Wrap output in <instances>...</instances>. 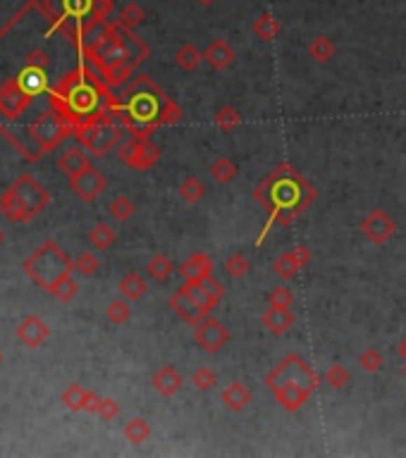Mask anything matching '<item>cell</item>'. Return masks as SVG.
<instances>
[{
    "instance_id": "603a6c76",
    "label": "cell",
    "mask_w": 406,
    "mask_h": 458,
    "mask_svg": "<svg viewBox=\"0 0 406 458\" xmlns=\"http://www.w3.org/2000/svg\"><path fill=\"white\" fill-rule=\"evenodd\" d=\"M120 294H122V299H127V301H139V299H144L146 296V292H148V282L144 280L139 272H127L125 277L120 280Z\"/></svg>"
},
{
    "instance_id": "836d02e7",
    "label": "cell",
    "mask_w": 406,
    "mask_h": 458,
    "mask_svg": "<svg viewBox=\"0 0 406 458\" xmlns=\"http://www.w3.org/2000/svg\"><path fill=\"white\" fill-rule=\"evenodd\" d=\"M349 380H351L349 370H346L344 365H340V363L330 365V368L323 373V382L330 387V389H344V387L349 385Z\"/></svg>"
},
{
    "instance_id": "1f68e13d",
    "label": "cell",
    "mask_w": 406,
    "mask_h": 458,
    "mask_svg": "<svg viewBox=\"0 0 406 458\" xmlns=\"http://www.w3.org/2000/svg\"><path fill=\"white\" fill-rule=\"evenodd\" d=\"M216 124H218V129L220 131H225V134H232V131L237 129V127L241 124V115H239V110L237 108H232V106H223L216 113Z\"/></svg>"
},
{
    "instance_id": "7bdbcfd3",
    "label": "cell",
    "mask_w": 406,
    "mask_h": 458,
    "mask_svg": "<svg viewBox=\"0 0 406 458\" xmlns=\"http://www.w3.org/2000/svg\"><path fill=\"white\" fill-rule=\"evenodd\" d=\"M268 303L275 306V308H292V306H294L292 289H289L287 284H280V287H275L270 292V296H268Z\"/></svg>"
},
{
    "instance_id": "30bf717a",
    "label": "cell",
    "mask_w": 406,
    "mask_h": 458,
    "mask_svg": "<svg viewBox=\"0 0 406 458\" xmlns=\"http://www.w3.org/2000/svg\"><path fill=\"white\" fill-rule=\"evenodd\" d=\"M194 339H196V344H199L206 353H220V351L225 349V346L230 344L232 337H230L227 327H225V324L220 322L218 317L206 315L199 324H196Z\"/></svg>"
},
{
    "instance_id": "d6a6232c",
    "label": "cell",
    "mask_w": 406,
    "mask_h": 458,
    "mask_svg": "<svg viewBox=\"0 0 406 458\" xmlns=\"http://www.w3.org/2000/svg\"><path fill=\"white\" fill-rule=\"evenodd\" d=\"M118 22H120L122 27H127V29H136L139 24H144V22H146V10H144L139 3H127L125 8L120 10Z\"/></svg>"
},
{
    "instance_id": "74e56055",
    "label": "cell",
    "mask_w": 406,
    "mask_h": 458,
    "mask_svg": "<svg viewBox=\"0 0 406 458\" xmlns=\"http://www.w3.org/2000/svg\"><path fill=\"white\" fill-rule=\"evenodd\" d=\"M223 268L232 277V280H241V277L248 275V270H251V263H248V258L244 256V253H232V256L225 260Z\"/></svg>"
},
{
    "instance_id": "f6af8a7d",
    "label": "cell",
    "mask_w": 406,
    "mask_h": 458,
    "mask_svg": "<svg viewBox=\"0 0 406 458\" xmlns=\"http://www.w3.org/2000/svg\"><path fill=\"white\" fill-rule=\"evenodd\" d=\"M101 401H103V399L98 396L96 392H86V399H84V410H86V413H98V408H101Z\"/></svg>"
},
{
    "instance_id": "d590c367",
    "label": "cell",
    "mask_w": 406,
    "mask_h": 458,
    "mask_svg": "<svg viewBox=\"0 0 406 458\" xmlns=\"http://www.w3.org/2000/svg\"><path fill=\"white\" fill-rule=\"evenodd\" d=\"M48 294H53L57 301L67 303V301H72L79 294V284L72 280V275H67V277H62V280H57L53 287H50Z\"/></svg>"
},
{
    "instance_id": "4316f807",
    "label": "cell",
    "mask_w": 406,
    "mask_h": 458,
    "mask_svg": "<svg viewBox=\"0 0 406 458\" xmlns=\"http://www.w3.org/2000/svg\"><path fill=\"white\" fill-rule=\"evenodd\" d=\"M179 196H182L184 203L196 206V203L206 199V187H203V182L196 175H187L182 179V184H179Z\"/></svg>"
},
{
    "instance_id": "cb8c5ba5",
    "label": "cell",
    "mask_w": 406,
    "mask_h": 458,
    "mask_svg": "<svg viewBox=\"0 0 406 458\" xmlns=\"http://www.w3.org/2000/svg\"><path fill=\"white\" fill-rule=\"evenodd\" d=\"M201 62H203V53L199 48H196L194 43H182L177 48V53H175V65L182 69V72H196V69L201 67Z\"/></svg>"
},
{
    "instance_id": "8d00e7d4",
    "label": "cell",
    "mask_w": 406,
    "mask_h": 458,
    "mask_svg": "<svg viewBox=\"0 0 406 458\" xmlns=\"http://www.w3.org/2000/svg\"><path fill=\"white\" fill-rule=\"evenodd\" d=\"M191 385L199 392H211L213 387L218 385V373L213 368H208V365H201V368H196L194 375H191Z\"/></svg>"
},
{
    "instance_id": "4fadbf2b",
    "label": "cell",
    "mask_w": 406,
    "mask_h": 458,
    "mask_svg": "<svg viewBox=\"0 0 406 458\" xmlns=\"http://www.w3.org/2000/svg\"><path fill=\"white\" fill-rule=\"evenodd\" d=\"M167 303H170V308L175 310L184 322L191 324V327H196V324H199L203 317H206V310H203L201 306H199V301L191 296L187 284H182V287H179L177 292L172 294Z\"/></svg>"
},
{
    "instance_id": "7c38bea8",
    "label": "cell",
    "mask_w": 406,
    "mask_h": 458,
    "mask_svg": "<svg viewBox=\"0 0 406 458\" xmlns=\"http://www.w3.org/2000/svg\"><path fill=\"white\" fill-rule=\"evenodd\" d=\"M69 189L77 196L81 203H94L103 191L108 189V179L96 170L94 165H89L86 170H81L79 175L69 177Z\"/></svg>"
},
{
    "instance_id": "83f0119b",
    "label": "cell",
    "mask_w": 406,
    "mask_h": 458,
    "mask_svg": "<svg viewBox=\"0 0 406 458\" xmlns=\"http://www.w3.org/2000/svg\"><path fill=\"white\" fill-rule=\"evenodd\" d=\"M301 268L304 265L299 263L297 260V256H294V251H287V253H282L280 258L272 263V272H275L280 280H284V282H289V280H294V277L299 275L301 272Z\"/></svg>"
},
{
    "instance_id": "ac0fdd59",
    "label": "cell",
    "mask_w": 406,
    "mask_h": 458,
    "mask_svg": "<svg viewBox=\"0 0 406 458\" xmlns=\"http://www.w3.org/2000/svg\"><path fill=\"white\" fill-rule=\"evenodd\" d=\"M260 322H263V327L268 329L272 337H284L294 327V313L292 308H275V306H270L260 315Z\"/></svg>"
},
{
    "instance_id": "9a60e30c",
    "label": "cell",
    "mask_w": 406,
    "mask_h": 458,
    "mask_svg": "<svg viewBox=\"0 0 406 458\" xmlns=\"http://www.w3.org/2000/svg\"><path fill=\"white\" fill-rule=\"evenodd\" d=\"M237 60V50L232 48L225 38H213L211 43L203 50V62L213 69V72H225L227 67H232V62Z\"/></svg>"
},
{
    "instance_id": "3957f363",
    "label": "cell",
    "mask_w": 406,
    "mask_h": 458,
    "mask_svg": "<svg viewBox=\"0 0 406 458\" xmlns=\"http://www.w3.org/2000/svg\"><path fill=\"white\" fill-rule=\"evenodd\" d=\"M321 378L299 353H287L275 368L265 375V387L275 394L277 403L287 413H297L316 394Z\"/></svg>"
},
{
    "instance_id": "8fae6325",
    "label": "cell",
    "mask_w": 406,
    "mask_h": 458,
    "mask_svg": "<svg viewBox=\"0 0 406 458\" xmlns=\"http://www.w3.org/2000/svg\"><path fill=\"white\" fill-rule=\"evenodd\" d=\"M361 234L375 246H385L387 241L397 234V222L392 220L390 213L382 208H373L363 220H361Z\"/></svg>"
},
{
    "instance_id": "c3c4849f",
    "label": "cell",
    "mask_w": 406,
    "mask_h": 458,
    "mask_svg": "<svg viewBox=\"0 0 406 458\" xmlns=\"http://www.w3.org/2000/svg\"><path fill=\"white\" fill-rule=\"evenodd\" d=\"M3 239H5V236H3V229H0V243H3Z\"/></svg>"
},
{
    "instance_id": "f35d334b",
    "label": "cell",
    "mask_w": 406,
    "mask_h": 458,
    "mask_svg": "<svg viewBox=\"0 0 406 458\" xmlns=\"http://www.w3.org/2000/svg\"><path fill=\"white\" fill-rule=\"evenodd\" d=\"M106 317L113 324H125L127 320L132 317V308H130V301L127 299H118L106 308Z\"/></svg>"
},
{
    "instance_id": "4dcf8cb0",
    "label": "cell",
    "mask_w": 406,
    "mask_h": 458,
    "mask_svg": "<svg viewBox=\"0 0 406 458\" xmlns=\"http://www.w3.org/2000/svg\"><path fill=\"white\" fill-rule=\"evenodd\" d=\"M136 213V206L132 199H127V196H118V199H113V203L108 206V215L115 220V222H127V220H132Z\"/></svg>"
},
{
    "instance_id": "6da1fadb",
    "label": "cell",
    "mask_w": 406,
    "mask_h": 458,
    "mask_svg": "<svg viewBox=\"0 0 406 458\" xmlns=\"http://www.w3.org/2000/svg\"><path fill=\"white\" fill-rule=\"evenodd\" d=\"M253 199L270 213V222L265 224L268 231L270 224H282V227L292 224L301 210H306L318 199V194L309 179H304V175H299L289 162H282L258 184Z\"/></svg>"
},
{
    "instance_id": "9c48e42d",
    "label": "cell",
    "mask_w": 406,
    "mask_h": 458,
    "mask_svg": "<svg viewBox=\"0 0 406 458\" xmlns=\"http://www.w3.org/2000/svg\"><path fill=\"white\" fill-rule=\"evenodd\" d=\"M46 65H48V55L43 50H31V55L27 57V65L22 67V72L17 74V84L24 91L29 98L38 96L41 91L48 89V77H46Z\"/></svg>"
},
{
    "instance_id": "7402d4cb",
    "label": "cell",
    "mask_w": 406,
    "mask_h": 458,
    "mask_svg": "<svg viewBox=\"0 0 406 458\" xmlns=\"http://www.w3.org/2000/svg\"><path fill=\"white\" fill-rule=\"evenodd\" d=\"M251 31H253V36H258L260 41H263V43H270V41H275L282 34V22L277 20L275 15L263 13L251 24Z\"/></svg>"
},
{
    "instance_id": "5bb4252c",
    "label": "cell",
    "mask_w": 406,
    "mask_h": 458,
    "mask_svg": "<svg viewBox=\"0 0 406 458\" xmlns=\"http://www.w3.org/2000/svg\"><path fill=\"white\" fill-rule=\"evenodd\" d=\"M29 101H31V98L20 89L17 79H8L3 86H0V113H3L8 120H15L17 115L27 108Z\"/></svg>"
},
{
    "instance_id": "d4e9b609",
    "label": "cell",
    "mask_w": 406,
    "mask_h": 458,
    "mask_svg": "<svg viewBox=\"0 0 406 458\" xmlns=\"http://www.w3.org/2000/svg\"><path fill=\"white\" fill-rule=\"evenodd\" d=\"M172 272H175V265H172V260L167 258L165 253H155V256L150 258L148 265H146V275L153 282H160V284L170 280Z\"/></svg>"
},
{
    "instance_id": "8992f818",
    "label": "cell",
    "mask_w": 406,
    "mask_h": 458,
    "mask_svg": "<svg viewBox=\"0 0 406 458\" xmlns=\"http://www.w3.org/2000/svg\"><path fill=\"white\" fill-rule=\"evenodd\" d=\"M74 134H77V141L81 146L89 150V155L103 158V155H108L113 148L120 146L122 127L118 122H113V117H108V115H101V117L74 127Z\"/></svg>"
},
{
    "instance_id": "ee69618b",
    "label": "cell",
    "mask_w": 406,
    "mask_h": 458,
    "mask_svg": "<svg viewBox=\"0 0 406 458\" xmlns=\"http://www.w3.org/2000/svg\"><path fill=\"white\" fill-rule=\"evenodd\" d=\"M96 415H101V418L106 420V422L115 420V418L120 415V403L115 401V399H103V401H101V408H98Z\"/></svg>"
},
{
    "instance_id": "52a82bcc",
    "label": "cell",
    "mask_w": 406,
    "mask_h": 458,
    "mask_svg": "<svg viewBox=\"0 0 406 458\" xmlns=\"http://www.w3.org/2000/svg\"><path fill=\"white\" fill-rule=\"evenodd\" d=\"M72 129H74L72 122H69L60 110H50V113H43L31 127H29V136L41 146V153H48V150L60 146L62 138H65Z\"/></svg>"
},
{
    "instance_id": "60d3db41",
    "label": "cell",
    "mask_w": 406,
    "mask_h": 458,
    "mask_svg": "<svg viewBox=\"0 0 406 458\" xmlns=\"http://www.w3.org/2000/svg\"><path fill=\"white\" fill-rule=\"evenodd\" d=\"M101 270V260H98L91 251H84L74 260V272H79L81 277H94Z\"/></svg>"
},
{
    "instance_id": "2e32d148",
    "label": "cell",
    "mask_w": 406,
    "mask_h": 458,
    "mask_svg": "<svg viewBox=\"0 0 406 458\" xmlns=\"http://www.w3.org/2000/svg\"><path fill=\"white\" fill-rule=\"evenodd\" d=\"M48 337H50V327L36 315L24 317V320L20 322V327H17V339L24 346H29V349H36V346L43 344Z\"/></svg>"
},
{
    "instance_id": "681fc988",
    "label": "cell",
    "mask_w": 406,
    "mask_h": 458,
    "mask_svg": "<svg viewBox=\"0 0 406 458\" xmlns=\"http://www.w3.org/2000/svg\"><path fill=\"white\" fill-rule=\"evenodd\" d=\"M402 373H404V378H406V363H404V368H402Z\"/></svg>"
},
{
    "instance_id": "484cf974",
    "label": "cell",
    "mask_w": 406,
    "mask_h": 458,
    "mask_svg": "<svg viewBox=\"0 0 406 458\" xmlns=\"http://www.w3.org/2000/svg\"><path fill=\"white\" fill-rule=\"evenodd\" d=\"M309 55L318 62V65H325V62H330L337 55V45H335V41L328 36H316L309 43Z\"/></svg>"
},
{
    "instance_id": "bcb514c9",
    "label": "cell",
    "mask_w": 406,
    "mask_h": 458,
    "mask_svg": "<svg viewBox=\"0 0 406 458\" xmlns=\"http://www.w3.org/2000/svg\"><path fill=\"white\" fill-rule=\"evenodd\" d=\"M397 353H399V356H402L404 361H406V337H404L402 341H399V346H397Z\"/></svg>"
},
{
    "instance_id": "5b68a950",
    "label": "cell",
    "mask_w": 406,
    "mask_h": 458,
    "mask_svg": "<svg viewBox=\"0 0 406 458\" xmlns=\"http://www.w3.org/2000/svg\"><path fill=\"white\" fill-rule=\"evenodd\" d=\"M24 272L36 287L43 292H50V287L62 280V277L72 275L74 272V260L65 256L60 246L55 241H43L36 251L24 260Z\"/></svg>"
},
{
    "instance_id": "b9f144b4",
    "label": "cell",
    "mask_w": 406,
    "mask_h": 458,
    "mask_svg": "<svg viewBox=\"0 0 406 458\" xmlns=\"http://www.w3.org/2000/svg\"><path fill=\"white\" fill-rule=\"evenodd\" d=\"M84 399H86V389L81 385H69L67 389L62 392V403H65L69 410H84Z\"/></svg>"
},
{
    "instance_id": "7a4b0ae2",
    "label": "cell",
    "mask_w": 406,
    "mask_h": 458,
    "mask_svg": "<svg viewBox=\"0 0 406 458\" xmlns=\"http://www.w3.org/2000/svg\"><path fill=\"white\" fill-rule=\"evenodd\" d=\"M103 98H106L103 84L98 81L96 74L84 72V69L67 74L53 91L55 108L72 122V127L108 115V108H101Z\"/></svg>"
},
{
    "instance_id": "f546056e",
    "label": "cell",
    "mask_w": 406,
    "mask_h": 458,
    "mask_svg": "<svg viewBox=\"0 0 406 458\" xmlns=\"http://www.w3.org/2000/svg\"><path fill=\"white\" fill-rule=\"evenodd\" d=\"M89 241H91V246L98 248V251H106V248H110L118 241V231L110 227L108 222H98L96 227L89 231Z\"/></svg>"
},
{
    "instance_id": "e0dca14e",
    "label": "cell",
    "mask_w": 406,
    "mask_h": 458,
    "mask_svg": "<svg viewBox=\"0 0 406 458\" xmlns=\"http://www.w3.org/2000/svg\"><path fill=\"white\" fill-rule=\"evenodd\" d=\"M150 385H153V389L158 392L160 396L170 399V396H175V394L182 392L184 378L179 375V370L175 368V365H162L160 370H155Z\"/></svg>"
},
{
    "instance_id": "d6986e66",
    "label": "cell",
    "mask_w": 406,
    "mask_h": 458,
    "mask_svg": "<svg viewBox=\"0 0 406 458\" xmlns=\"http://www.w3.org/2000/svg\"><path fill=\"white\" fill-rule=\"evenodd\" d=\"M179 275L187 282H203L208 277H213V260L206 256V253H194L179 265Z\"/></svg>"
},
{
    "instance_id": "ab89813d",
    "label": "cell",
    "mask_w": 406,
    "mask_h": 458,
    "mask_svg": "<svg viewBox=\"0 0 406 458\" xmlns=\"http://www.w3.org/2000/svg\"><path fill=\"white\" fill-rule=\"evenodd\" d=\"M358 365H361L365 373H378V370H382V365H385V356H382L380 349L370 346V349H365L358 356Z\"/></svg>"
},
{
    "instance_id": "277c9868",
    "label": "cell",
    "mask_w": 406,
    "mask_h": 458,
    "mask_svg": "<svg viewBox=\"0 0 406 458\" xmlns=\"http://www.w3.org/2000/svg\"><path fill=\"white\" fill-rule=\"evenodd\" d=\"M50 194L31 175H20L0 199V213L8 222H29L48 208Z\"/></svg>"
},
{
    "instance_id": "ba28073f",
    "label": "cell",
    "mask_w": 406,
    "mask_h": 458,
    "mask_svg": "<svg viewBox=\"0 0 406 458\" xmlns=\"http://www.w3.org/2000/svg\"><path fill=\"white\" fill-rule=\"evenodd\" d=\"M118 158L120 162H125L127 167H132V170L146 172L160 160V148L155 146L150 138L132 136L118 146Z\"/></svg>"
},
{
    "instance_id": "e575fe53",
    "label": "cell",
    "mask_w": 406,
    "mask_h": 458,
    "mask_svg": "<svg viewBox=\"0 0 406 458\" xmlns=\"http://www.w3.org/2000/svg\"><path fill=\"white\" fill-rule=\"evenodd\" d=\"M150 432L153 430H150V425L144 418H132L125 425V437H127V442H132V444H144L150 437Z\"/></svg>"
},
{
    "instance_id": "ffe728a7",
    "label": "cell",
    "mask_w": 406,
    "mask_h": 458,
    "mask_svg": "<svg viewBox=\"0 0 406 458\" xmlns=\"http://www.w3.org/2000/svg\"><path fill=\"white\" fill-rule=\"evenodd\" d=\"M220 399H223V403H225V408H227V410H232V413H241V410H246L248 406H251L253 394L246 389L244 382L234 380V382H230V385L225 387L223 394H220Z\"/></svg>"
},
{
    "instance_id": "7dc6e473",
    "label": "cell",
    "mask_w": 406,
    "mask_h": 458,
    "mask_svg": "<svg viewBox=\"0 0 406 458\" xmlns=\"http://www.w3.org/2000/svg\"><path fill=\"white\" fill-rule=\"evenodd\" d=\"M196 3H201V5H213L216 0H196Z\"/></svg>"
},
{
    "instance_id": "44dd1931",
    "label": "cell",
    "mask_w": 406,
    "mask_h": 458,
    "mask_svg": "<svg viewBox=\"0 0 406 458\" xmlns=\"http://www.w3.org/2000/svg\"><path fill=\"white\" fill-rule=\"evenodd\" d=\"M89 165H91V155H89V150L81 146V143H79V146H69L65 153L60 155V160H57V167L65 172L67 179L79 175V172L86 170Z\"/></svg>"
},
{
    "instance_id": "f1b7e54d",
    "label": "cell",
    "mask_w": 406,
    "mask_h": 458,
    "mask_svg": "<svg viewBox=\"0 0 406 458\" xmlns=\"http://www.w3.org/2000/svg\"><path fill=\"white\" fill-rule=\"evenodd\" d=\"M237 172H239V167H237V162L227 158V155H218L211 165V177L216 179L218 184H230L232 179L237 177Z\"/></svg>"
}]
</instances>
